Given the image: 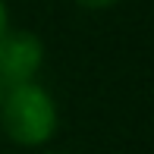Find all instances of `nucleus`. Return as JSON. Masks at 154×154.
Returning a JSON list of instances; mask_svg holds the SVG:
<instances>
[{"instance_id":"f03ea898","label":"nucleus","mask_w":154,"mask_h":154,"mask_svg":"<svg viewBox=\"0 0 154 154\" xmlns=\"http://www.w3.org/2000/svg\"><path fill=\"white\" fill-rule=\"evenodd\" d=\"M44 41L29 29H6L0 35V85L38 82L44 69Z\"/></svg>"},{"instance_id":"7ed1b4c3","label":"nucleus","mask_w":154,"mask_h":154,"mask_svg":"<svg viewBox=\"0 0 154 154\" xmlns=\"http://www.w3.org/2000/svg\"><path fill=\"white\" fill-rule=\"evenodd\" d=\"M79 6H85V10H110V6H116L120 0H75Z\"/></svg>"},{"instance_id":"39448f33","label":"nucleus","mask_w":154,"mask_h":154,"mask_svg":"<svg viewBox=\"0 0 154 154\" xmlns=\"http://www.w3.org/2000/svg\"><path fill=\"white\" fill-rule=\"evenodd\" d=\"M38 154H66V151H38Z\"/></svg>"},{"instance_id":"20e7f679","label":"nucleus","mask_w":154,"mask_h":154,"mask_svg":"<svg viewBox=\"0 0 154 154\" xmlns=\"http://www.w3.org/2000/svg\"><path fill=\"white\" fill-rule=\"evenodd\" d=\"M10 29V10H6V0H0V35Z\"/></svg>"},{"instance_id":"423d86ee","label":"nucleus","mask_w":154,"mask_h":154,"mask_svg":"<svg viewBox=\"0 0 154 154\" xmlns=\"http://www.w3.org/2000/svg\"><path fill=\"white\" fill-rule=\"evenodd\" d=\"M0 97H3V85H0Z\"/></svg>"},{"instance_id":"f257e3e1","label":"nucleus","mask_w":154,"mask_h":154,"mask_svg":"<svg viewBox=\"0 0 154 154\" xmlns=\"http://www.w3.org/2000/svg\"><path fill=\"white\" fill-rule=\"evenodd\" d=\"M0 129L19 148H44L60 129V110L54 94L41 82H22V85L3 88Z\"/></svg>"}]
</instances>
